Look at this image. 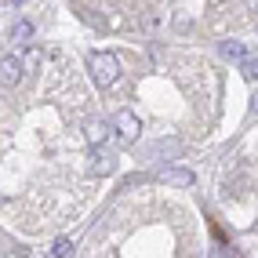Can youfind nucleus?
I'll return each mask as SVG.
<instances>
[{"label": "nucleus", "instance_id": "1", "mask_svg": "<svg viewBox=\"0 0 258 258\" xmlns=\"http://www.w3.org/2000/svg\"><path fill=\"white\" fill-rule=\"evenodd\" d=\"M88 70H91V80L98 88H113L120 80V58L113 51H91L88 55Z\"/></svg>", "mask_w": 258, "mask_h": 258}, {"label": "nucleus", "instance_id": "2", "mask_svg": "<svg viewBox=\"0 0 258 258\" xmlns=\"http://www.w3.org/2000/svg\"><path fill=\"white\" fill-rule=\"evenodd\" d=\"M113 131H116V135H120L124 142H135V139L142 135V120L135 116L131 109H120V113L113 116Z\"/></svg>", "mask_w": 258, "mask_h": 258}, {"label": "nucleus", "instance_id": "3", "mask_svg": "<svg viewBox=\"0 0 258 258\" xmlns=\"http://www.w3.org/2000/svg\"><path fill=\"white\" fill-rule=\"evenodd\" d=\"M19 80H22V58H19V51H15V55H4V58H0V91H4V88H15Z\"/></svg>", "mask_w": 258, "mask_h": 258}, {"label": "nucleus", "instance_id": "4", "mask_svg": "<svg viewBox=\"0 0 258 258\" xmlns=\"http://www.w3.org/2000/svg\"><path fill=\"white\" fill-rule=\"evenodd\" d=\"M160 182H167V185H182V189H189L197 182V175L189 167H164L160 171Z\"/></svg>", "mask_w": 258, "mask_h": 258}, {"label": "nucleus", "instance_id": "5", "mask_svg": "<svg viewBox=\"0 0 258 258\" xmlns=\"http://www.w3.org/2000/svg\"><path fill=\"white\" fill-rule=\"evenodd\" d=\"M91 171H95V175H113V171H116V157L109 149H95L91 153Z\"/></svg>", "mask_w": 258, "mask_h": 258}, {"label": "nucleus", "instance_id": "6", "mask_svg": "<svg viewBox=\"0 0 258 258\" xmlns=\"http://www.w3.org/2000/svg\"><path fill=\"white\" fill-rule=\"evenodd\" d=\"M218 55L229 58V62H240V58L247 55V44H240V40H222V44H218Z\"/></svg>", "mask_w": 258, "mask_h": 258}, {"label": "nucleus", "instance_id": "7", "mask_svg": "<svg viewBox=\"0 0 258 258\" xmlns=\"http://www.w3.org/2000/svg\"><path fill=\"white\" fill-rule=\"evenodd\" d=\"M240 73H244L251 84H254V77H258V58H254V51H251V55H244V58H240Z\"/></svg>", "mask_w": 258, "mask_h": 258}, {"label": "nucleus", "instance_id": "8", "mask_svg": "<svg viewBox=\"0 0 258 258\" xmlns=\"http://www.w3.org/2000/svg\"><path fill=\"white\" fill-rule=\"evenodd\" d=\"M19 58H22V73H29V70H33V66H37V62H40V51H37V47H29V51H26V55H19Z\"/></svg>", "mask_w": 258, "mask_h": 258}, {"label": "nucleus", "instance_id": "9", "mask_svg": "<svg viewBox=\"0 0 258 258\" xmlns=\"http://www.w3.org/2000/svg\"><path fill=\"white\" fill-rule=\"evenodd\" d=\"M33 37V22H22V26H15V40H19V44H26Z\"/></svg>", "mask_w": 258, "mask_h": 258}, {"label": "nucleus", "instance_id": "10", "mask_svg": "<svg viewBox=\"0 0 258 258\" xmlns=\"http://www.w3.org/2000/svg\"><path fill=\"white\" fill-rule=\"evenodd\" d=\"M55 254H58V258L70 254V240H55Z\"/></svg>", "mask_w": 258, "mask_h": 258}, {"label": "nucleus", "instance_id": "11", "mask_svg": "<svg viewBox=\"0 0 258 258\" xmlns=\"http://www.w3.org/2000/svg\"><path fill=\"white\" fill-rule=\"evenodd\" d=\"M88 139H91V142H98V139H102V124H91V131H88Z\"/></svg>", "mask_w": 258, "mask_h": 258}, {"label": "nucleus", "instance_id": "12", "mask_svg": "<svg viewBox=\"0 0 258 258\" xmlns=\"http://www.w3.org/2000/svg\"><path fill=\"white\" fill-rule=\"evenodd\" d=\"M11 4H15V8H19V4H26V0H11Z\"/></svg>", "mask_w": 258, "mask_h": 258}]
</instances>
